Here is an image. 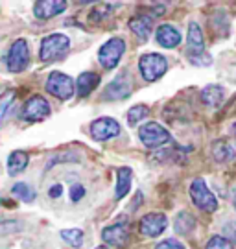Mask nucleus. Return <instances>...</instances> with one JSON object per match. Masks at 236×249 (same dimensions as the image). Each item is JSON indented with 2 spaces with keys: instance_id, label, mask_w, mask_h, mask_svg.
Wrapping results in <instances>:
<instances>
[{
  "instance_id": "1",
  "label": "nucleus",
  "mask_w": 236,
  "mask_h": 249,
  "mask_svg": "<svg viewBox=\"0 0 236 249\" xmlns=\"http://www.w3.org/2000/svg\"><path fill=\"white\" fill-rule=\"evenodd\" d=\"M70 46V39L65 34H52V36H46L41 41V52H39V57L41 61L50 63V61H57V59H63L67 52H69Z\"/></svg>"
},
{
  "instance_id": "2",
  "label": "nucleus",
  "mask_w": 236,
  "mask_h": 249,
  "mask_svg": "<svg viewBox=\"0 0 236 249\" xmlns=\"http://www.w3.org/2000/svg\"><path fill=\"white\" fill-rule=\"evenodd\" d=\"M139 69L144 80L155 81L168 71V61H166V57L161 55V53H155V52L144 53V55H140Z\"/></svg>"
},
{
  "instance_id": "3",
  "label": "nucleus",
  "mask_w": 236,
  "mask_h": 249,
  "mask_svg": "<svg viewBox=\"0 0 236 249\" xmlns=\"http://www.w3.org/2000/svg\"><path fill=\"white\" fill-rule=\"evenodd\" d=\"M190 197H192L194 205L198 209L205 211V213H214L218 209V199L209 190L207 183L203 179L192 181V185H190Z\"/></svg>"
},
{
  "instance_id": "4",
  "label": "nucleus",
  "mask_w": 236,
  "mask_h": 249,
  "mask_svg": "<svg viewBox=\"0 0 236 249\" xmlns=\"http://www.w3.org/2000/svg\"><path fill=\"white\" fill-rule=\"evenodd\" d=\"M124 52H126V41L120 37H113L100 48L98 61L104 69H114L120 61V57L124 55Z\"/></svg>"
},
{
  "instance_id": "5",
  "label": "nucleus",
  "mask_w": 236,
  "mask_h": 249,
  "mask_svg": "<svg viewBox=\"0 0 236 249\" xmlns=\"http://www.w3.org/2000/svg\"><path fill=\"white\" fill-rule=\"evenodd\" d=\"M46 90L59 100H69L74 94V81L63 72H52L46 80Z\"/></svg>"
},
{
  "instance_id": "6",
  "label": "nucleus",
  "mask_w": 236,
  "mask_h": 249,
  "mask_svg": "<svg viewBox=\"0 0 236 249\" xmlns=\"http://www.w3.org/2000/svg\"><path fill=\"white\" fill-rule=\"evenodd\" d=\"M30 63V48L24 39H17L9 48L6 67L9 72H22Z\"/></svg>"
},
{
  "instance_id": "7",
  "label": "nucleus",
  "mask_w": 236,
  "mask_h": 249,
  "mask_svg": "<svg viewBox=\"0 0 236 249\" xmlns=\"http://www.w3.org/2000/svg\"><path fill=\"white\" fill-rule=\"evenodd\" d=\"M139 137L142 144L148 148H157V146L170 141V133L157 122H148V124L140 125Z\"/></svg>"
},
{
  "instance_id": "8",
  "label": "nucleus",
  "mask_w": 236,
  "mask_h": 249,
  "mask_svg": "<svg viewBox=\"0 0 236 249\" xmlns=\"http://www.w3.org/2000/svg\"><path fill=\"white\" fill-rule=\"evenodd\" d=\"M48 115H50V104L39 94L28 98L24 107H22V113H20V116L26 122H41Z\"/></svg>"
},
{
  "instance_id": "9",
  "label": "nucleus",
  "mask_w": 236,
  "mask_h": 249,
  "mask_svg": "<svg viewBox=\"0 0 236 249\" xmlns=\"http://www.w3.org/2000/svg\"><path fill=\"white\" fill-rule=\"evenodd\" d=\"M166 227H168V220L163 213L146 214V216L140 220V225H139L140 232H142L144 236H148V238H155V236H159Z\"/></svg>"
},
{
  "instance_id": "10",
  "label": "nucleus",
  "mask_w": 236,
  "mask_h": 249,
  "mask_svg": "<svg viewBox=\"0 0 236 249\" xmlns=\"http://www.w3.org/2000/svg\"><path fill=\"white\" fill-rule=\"evenodd\" d=\"M120 133V125L114 118L104 116V118H98L91 124V135L94 141H107V139H113Z\"/></svg>"
},
{
  "instance_id": "11",
  "label": "nucleus",
  "mask_w": 236,
  "mask_h": 249,
  "mask_svg": "<svg viewBox=\"0 0 236 249\" xmlns=\"http://www.w3.org/2000/svg\"><path fill=\"white\" fill-rule=\"evenodd\" d=\"M129 90H131V81L127 78V74L122 72V74H118V76L105 87L104 98L105 100H122L129 94Z\"/></svg>"
},
{
  "instance_id": "12",
  "label": "nucleus",
  "mask_w": 236,
  "mask_h": 249,
  "mask_svg": "<svg viewBox=\"0 0 236 249\" xmlns=\"http://www.w3.org/2000/svg\"><path fill=\"white\" fill-rule=\"evenodd\" d=\"M67 6L69 4L65 0H39L34 6V15L41 20H46V18H52L63 13L67 9Z\"/></svg>"
},
{
  "instance_id": "13",
  "label": "nucleus",
  "mask_w": 236,
  "mask_h": 249,
  "mask_svg": "<svg viewBox=\"0 0 236 249\" xmlns=\"http://www.w3.org/2000/svg\"><path fill=\"white\" fill-rule=\"evenodd\" d=\"M102 238L107 244H111L114 248H126V244L129 240V231H127V223H114L109 225L102 231Z\"/></svg>"
},
{
  "instance_id": "14",
  "label": "nucleus",
  "mask_w": 236,
  "mask_h": 249,
  "mask_svg": "<svg viewBox=\"0 0 236 249\" xmlns=\"http://www.w3.org/2000/svg\"><path fill=\"white\" fill-rule=\"evenodd\" d=\"M188 55L190 57H200L205 53V41H203L201 28L198 22H190L188 24Z\"/></svg>"
},
{
  "instance_id": "15",
  "label": "nucleus",
  "mask_w": 236,
  "mask_h": 249,
  "mask_svg": "<svg viewBox=\"0 0 236 249\" xmlns=\"http://www.w3.org/2000/svg\"><path fill=\"white\" fill-rule=\"evenodd\" d=\"M157 41L164 48H175L181 43V34L172 24H161L157 28Z\"/></svg>"
},
{
  "instance_id": "16",
  "label": "nucleus",
  "mask_w": 236,
  "mask_h": 249,
  "mask_svg": "<svg viewBox=\"0 0 236 249\" xmlns=\"http://www.w3.org/2000/svg\"><path fill=\"white\" fill-rule=\"evenodd\" d=\"M151 26H153L151 17H146V15L133 17L131 20H129V28H131V32L139 37L140 41H146V39H148L149 34H151Z\"/></svg>"
},
{
  "instance_id": "17",
  "label": "nucleus",
  "mask_w": 236,
  "mask_h": 249,
  "mask_svg": "<svg viewBox=\"0 0 236 249\" xmlns=\"http://www.w3.org/2000/svg\"><path fill=\"white\" fill-rule=\"evenodd\" d=\"M28 153L26 151H11L8 157V174L9 176H18L20 172H24L28 166Z\"/></svg>"
},
{
  "instance_id": "18",
  "label": "nucleus",
  "mask_w": 236,
  "mask_h": 249,
  "mask_svg": "<svg viewBox=\"0 0 236 249\" xmlns=\"http://www.w3.org/2000/svg\"><path fill=\"white\" fill-rule=\"evenodd\" d=\"M100 83V76L94 74V72H83L78 78V94L79 96H89L92 90L98 87Z\"/></svg>"
},
{
  "instance_id": "19",
  "label": "nucleus",
  "mask_w": 236,
  "mask_h": 249,
  "mask_svg": "<svg viewBox=\"0 0 236 249\" xmlns=\"http://www.w3.org/2000/svg\"><path fill=\"white\" fill-rule=\"evenodd\" d=\"M116 176H118V181H116V199H122L131 190V168H120L116 172Z\"/></svg>"
},
{
  "instance_id": "20",
  "label": "nucleus",
  "mask_w": 236,
  "mask_h": 249,
  "mask_svg": "<svg viewBox=\"0 0 236 249\" xmlns=\"http://www.w3.org/2000/svg\"><path fill=\"white\" fill-rule=\"evenodd\" d=\"M201 100L205 106L218 107L223 102V89L219 85H209L201 90Z\"/></svg>"
},
{
  "instance_id": "21",
  "label": "nucleus",
  "mask_w": 236,
  "mask_h": 249,
  "mask_svg": "<svg viewBox=\"0 0 236 249\" xmlns=\"http://www.w3.org/2000/svg\"><path fill=\"white\" fill-rule=\"evenodd\" d=\"M212 153H214V159L218 162H227V160L235 159V151L231 148V144L225 141H218L212 146Z\"/></svg>"
},
{
  "instance_id": "22",
  "label": "nucleus",
  "mask_w": 236,
  "mask_h": 249,
  "mask_svg": "<svg viewBox=\"0 0 236 249\" xmlns=\"http://www.w3.org/2000/svg\"><path fill=\"white\" fill-rule=\"evenodd\" d=\"M174 227L179 234H188L196 227V220L188 213H179L174 222Z\"/></svg>"
},
{
  "instance_id": "23",
  "label": "nucleus",
  "mask_w": 236,
  "mask_h": 249,
  "mask_svg": "<svg viewBox=\"0 0 236 249\" xmlns=\"http://www.w3.org/2000/svg\"><path fill=\"white\" fill-rule=\"evenodd\" d=\"M11 194L17 196L18 199H22V201H26V203H30V201L35 199V190L30 187L28 183H17V185H13Z\"/></svg>"
},
{
  "instance_id": "24",
  "label": "nucleus",
  "mask_w": 236,
  "mask_h": 249,
  "mask_svg": "<svg viewBox=\"0 0 236 249\" xmlns=\"http://www.w3.org/2000/svg\"><path fill=\"white\" fill-rule=\"evenodd\" d=\"M61 238L69 244L70 248H81V244H83V231L81 229H63Z\"/></svg>"
},
{
  "instance_id": "25",
  "label": "nucleus",
  "mask_w": 236,
  "mask_h": 249,
  "mask_svg": "<svg viewBox=\"0 0 236 249\" xmlns=\"http://www.w3.org/2000/svg\"><path fill=\"white\" fill-rule=\"evenodd\" d=\"M148 115H149V109L146 106H133L127 111V122H129V125H137L140 120H144Z\"/></svg>"
},
{
  "instance_id": "26",
  "label": "nucleus",
  "mask_w": 236,
  "mask_h": 249,
  "mask_svg": "<svg viewBox=\"0 0 236 249\" xmlns=\"http://www.w3.org/2000/svg\"><path fill=\"white\" fill-rule=\"evenodd\" d=\"M13 100H15V92L13 90H8V92H4L0 96V122L4 120V116L9 111V106L13 104Z\"/></svg>"
},
{
  "instance_id": "27",
  "label": "nucleus",
  "mask_w": 236,
  "mask_h": 249,
  "mask_svg": "<svg viewBox=\"0 0 236 249\" xmlns=\"http://www.w3.org/2000/svg\"><path fill=\"white\" fill-rule=\"evenodd\" d=\"M205 249H233V244L225 236H212Z\"/></svg>"
},
{
  "instance_id": "28",
  "label": "nucleus",
  "mask_w": 236,
  "mask_h": 249,
  "mask_svg": "<svg viewBox=\"0 0 236 249\" xmlns=\"http://www.w3.org/2000/svg\"><path fill=\"white\" fill-rule=\"evenodd\" d=\"M22 229L20 222L17 220H9V222H2L0 223V234H6V232H17Z\"/></svg>"
},
{
  "instance_id": "29",
  "label": "nucleus",
  "mask_w": 236,
  "mask_h": 249,
  "mask_svg": "<svg viewBox=\"0 0 236 249\" xmlns=\"http://www.w3.org/2000/svg\"><path fill=\"white\" fill-rule=\"evenodd\" d=\"M155 249H184V246L181 244V242H177V240H163V242H159L157 246H155Z\"/></svg>"
},
{
  "instance_id": "30",
  "label": "nucleus",
  "mask_w": 236,
  "mask_h": 249,
  "mask_svg": "<svg viewBox=\"0 0 236 249\" xmlns=\"http://www.w3.org/2000/svg\"><path fill=\"white\" fill-rule=\"evenodd\" d=\"M83 194H85V188L81 187V185H72V188H70V199L72 201H79L81 197H83Z\"/></svg>"
},
{
  "instance_id": "31",
  "label": "nucleus",
  "mask_w": 236,
  "mask_h": 249,
  "mask_svg": "<svg viewBox=\"0 0 236 249\" xmlns=\"http://www.w3.org/2000/svg\"><path fill=\"white\" fill-rule=\"evenodd\" d=\"M223 234H225V238H227L229 242H235L236 244V222L227 223V227L223 229Z\"/></svg>"
},
{
  "instance_id": "32",
  "label": "nucleus",
  "mask_w": 236,
  "mask_h": 249,
  "mask_svg": "<svg viewBox=\"0 0 236 249\" xmlns=\"http://www.w3.org/2000/svg\"><path fill=\"white\" fill-rule=\"evenodd\" d=\"M48 194H50V197H59L63 194V187L61 185H54V187H50Z\"/></svg>"
},
{
  "instance_id": "33",
  "label": "nucleus",
  "mask_w": 236,
  "mask_h": 249,
  "mask_svg": "<svg viewBox=\"0 0 236 249\" xmlns=\"http://www.w3.org/2000/svg\"><path fill=\"white\" fill-rule=\"evenodd\" d=\"M233 203H235V207H236V190L233 192Z\"/></svg>"
},
{
  "instance_id": "34",
  "label": "nucleus",
  "mask_w": 236,
  "mask_h": 249,
  "mask_svg": "<svg viewBox=\"0 0 236 249\" xmlns=\"http://www.w3.org/2000/svg\"><path fill=\"white\" fill-rule=\"evenodd\" d=\"M96 249H107V248H104V246H102V248H96Z\"/></svg>"
},
{
  "instance_id": "35",
  "label": "nucleus",
  "mask_w": 236,
  "mask_h": 249,
  "mask_svg": "<svg viewBox=\"0 0 236 249\" xmlns=\"http://www.w3.org/2000/svg\"><path fill=\"white\" fill-rule=\"evenodd\" d=\"M235 133H236V124H235Z\"/></svg>"
}]
</instances>
